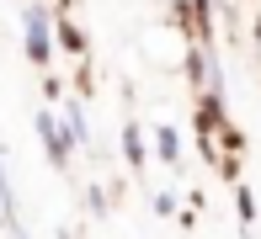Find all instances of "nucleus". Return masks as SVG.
<instances>
[{
  "instance_id": "obj_3",
  "label": "nucleus",
  "mask_w": 261,
  "mask_h": 239,
  "mask_svg": "<svg viewBox=\"0 0 261 239\" xmlns=\"http://www.w3.org/2000/svg\"><path fill=\"white\" fill-rule=\"evenodd\" d=\"M123 160H128V165H144V138H139L134 123L123 128Z\"/></svg>"
},
{
  "instance_id": "obj_5",
  "label": "nucleus",
  "mask_w": 261,
  "mask_h": 239,
  "mask_svg": "<svg viewBox=\"0 0 261 239\" xmlns=\"http://www.w3.org/2000/svg\"><path fill=\"white\" fill-rule=\"evenodd\" d=\"M155 143H160V160H181V138H176V128H160V133H155Z\"/></svg>"
},
{
  "instance_id": "obj_6",
  "label": "nucleus",
  "mask_w": 261,
  "mask_h": 239,
  "mask_svg": "<svg viewBox=\"0 0 261 239\" xmlns=\"http://www.w3.org/2000/svg\"><path fill=\"white\" fill-rule=\"evenodd\" d=\"M0 218L16 223V202H11V181H6V165H0Z\"/></svg>"
},
{
  "instance_id": "obj_2",
  "label": "nucleus",
  "mask_w": 261,
  "mask_h": 239,
  "mask_svg": "<svg viewBox=\"0 0 261 239\" xmlns=\"http://www.w3.org/2000/svg\"><path fill=\"white\" fill-rule=\"evenodd\" d=\"M38 138H43V149H48V160H54V165H64V160H69V133L54 123V112H38Z\"/></svg>"
},
{
  "instance_id": "obj_1",
  "label": "nucleus",
  "mask_w": 261,
  "mask_h": 239,
  "mask_svg": "<svg viewBox=\"0 0 261 239\" xmlns=\"http://www.w3.org/2000/svg\"><path fill=\"white\" fill-rule=\"evenodd\" d=\"M27 58H32V64H48V58H54V48H48V11H43V6L27 11Z\"/></svg>"
},
{
  "instance_id": "obj_4",
  "label": "nucleus",
  "mask_w": 261,
  "mask_h": 239,
  "mask_svg": "<svg viewBox=\"0 0 261 239\" xmlns=\"http://www.w3.org/2000/svg\"><path fill=\"white\" fill-rule=\"evenodd\" d=\"M64 123H69V138L86 149V143H91V128H86V117H80V106H64Z\"/></svg>"
},
{
  "instance_id": "obj_7",
  "label": "nucleus",
  "mask_w": 261,
  "mask_h": 239,
  "mask_svg": "<svg viewBox=\"0 0 261 239\" xmlns=\"http://www.w3.org/2000/svg\"><path fill=\"white\" fill-rule=\"evenodd\" d=\"M187 75H192V80H203V75H208V58L197 53V48H192V53H187Z\"/></svg>"
},
{
  "instance_id": "obj_8",
  "label": "nucleus",
  "mask_w": 261,
  "mask_h": 239,
  "mask_svg": "<svg viewBox=\"0 0 261 239\" xmlns=\"http://www.w3.org/2000/svg\"><path fill=\"white\" fill-rule=\"evenodd\" d=\"M59 38H64V48H75V53H80V48H86V38H80V32L69 27V21H59Z\"/></svg>"
}]
</instances>
